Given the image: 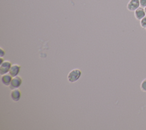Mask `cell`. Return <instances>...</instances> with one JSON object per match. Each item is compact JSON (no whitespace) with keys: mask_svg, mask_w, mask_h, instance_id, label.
I'll return each instance as SVG.
<instances>
[{"mask_svg":"<svg viewBox=\"0 0 146 130\" xmlns=\"http://www.w3.org/2000/svg\"><path fill=\"white\" fill-rule=\"evenodd\" d=\"M82 75V71L78 68L73 69L70 71L67 75V80L68 82L74 83L76 82Z\"/></svg>","mask_w":146,"mask_h":130,"instance_id":"6da1fadb","label":"cell"},{"mask_svg":"<svg viewBox=\"0 0 146 130\" xmlns=\"http://www.w3.org/2000/svg\"><path fill=\"white\" fill-rule=\"evenodd\" d=\"M22 83V79L19 76L13 77L11 83L9 85V88L11 90L19 88Z\"/></svg>","mask_w":146,"mask_h":130,"instance_id":"7a4b0ae2","label":"cell"},{"mask_svg":"<svg viewBox=\"0 0 146 130\" xmlns=\"http://www.w3.org/2000/svg\"><path fill=\"white\" fill-rule=\"evenodd\" d=\"M11 62L9 60H4L0 64V74L1 75L8 73L11 66Z\"/></svg>","mask_w":146,"mask_h":130,"instance_id":"3957f363","label":"cell"},{"mask_svg":"<svg viewBox=\"0 0 146 130\" xmlns=\"http://www.w3.org/2000/svg\"><path fill=\"white\" fill-rule=\"evenodd\" d=\"M140 6L139 0H129L127 3V8L130 11H134Z\"/></svg>","mask_w":146,"mask_h":130,"instance_id":"277c9868","label":"cell"},{"mask_svg":"<svg viewBox=\"0 0 146 130\" xmlns=\"http://www.w3.org/2000/svg\"><path fill=\"white\" fill-rule=\"evenodd\" d=\"M21 65L17 64H12L11 66V68L10 69V70L9 72V73L12 76L15 77L18 75L20 70H21Z\"/></svg>","mask_w":146,"mask_h":130,"instance_id":"5b68a950","label":"cell"},{"mask_svg":"<svg viewBox=\"0 0 146 130\" xmlns=\"http://www.w3.org/2000/svg\"><path fill=\"white\" fill-rule=\"evenodd\" d=\"M21 96V92L19 88L12 89L10 92V97L14 101H18Z\"/></svg>","mask_w":146,"mask_h":130,"instance_id":"8992f818","label":"cell"},{"mask_svg":"<svg viewBox=\"0 0 146 130\" xmlns=\"http://www.w3.org/2000/svg\"><path fill=\"white\" fill-rule=\"evenodd\" d=\"M146 15V13L144 10V8L139 7L135 11H134V16L137 20H141Z\"/></svg>","mask_w":146,"mask_h":130,"instance_id":"52a82bcc","label":"cell"},{"mask_svg":"<svg viewBox=\"0 0 146 130\" xmlns=\"http://www.w3.org/2000/svg\"><path fill=\"white\" fill-rule=\"evenodd\" d=\"M12 78H13V77L9 73H6V74L1 75V82L3 84V85L6 86H9Z\"/></svg>","mask_w":146,"mask_h":130,"instance_id":"ba28073f","label":"cell"},{"mask_svg":"<svg viewBox=\"0 0 146 130\" xmlns=\"http://www.w3.org/2000/svg\"><path fill=\"white\" fill-rule=\"evenodd\" d=\"M140 89L141 91L146 92V78L144 79L140 84Z\"/></svg>","mask_w":146,"mask_h":130,"instance_id":"9c48e42d","label":"cell"},{"mask_svg":"<svg viewBox=\"0 0 146 130\" xmlns=\"http://www.w3.org/2000/svg\"><path fill=\"white\" fill-rule=\"evenodd\" d=\"M140 26L143 29H146V15L140 20Z\"/></svg>","mask_w":146,"mask_h":130,"instance_id":"30bf717a","label":"cell"},{"mask_svg":"<svg viewBox=\"0 0 146 130\" xmlns=\"http://www.w3.org/2000/svg\"><path fill=\"white\" fill-rule=\"evenodd\" d=\"M140 7L145 8L146 7V0H139Z\"/></svg>","mask_w":146,"mask_h":130,"instance_id":"8fae6325","label":"cell"},{"mask_svg":"<svg viewBox=\"0 0 146 130\" xmlns=\"http://www.w3.org/2000/svg\"><path fill=\"white\" fill-rule=\"evenodd\" d=\"M5 55V51L2 48H0V57H3Z\"/></svg>","mask_w":146,"mask_h":130,"instance_id":"7c38bea8","label":"cell"},{"mask_svg":"<svg viewBox=\"0 0 146 130\" xmlns=\"http://www.w3.org/2000/svg\"><path fill=\"white\" fill-rule=\"evenodd\" d=\"M0 60H1V61H0V64H1V63H2V62L4 61V60H3V58H2V57H0Z\"/></svg>","mask_w":146,"mask_h":130,"instance_id":"4fadbf2b","label":"cell"},{"mask_svg":"<svg viewBox=\"0 0 146 130\" xmlns=\"http://www.w3.org/2000/svg\"><path fill=\"white\" fill-rule=\"evenodd\" d=\"M144 10H145V13H146V7L144 8Z\"/></svg>","mask_w":146,"mask_h":130,"instance_id":"5bb4252c","label":"cell"},{"mask_svg":"<svg viewBox=\"0 0 146 130\" xmlns=\"http://www.w3.org/2000/svg\"></svg>","mask_w":146,"mask_h":130,"instance_id":"9a60e30c","label":"cell"}]
</instances>
